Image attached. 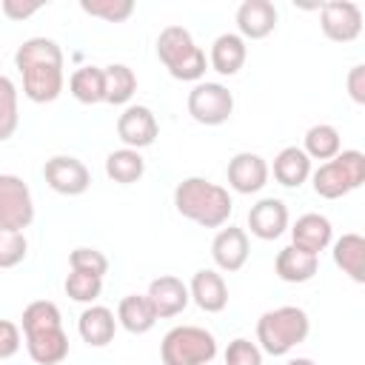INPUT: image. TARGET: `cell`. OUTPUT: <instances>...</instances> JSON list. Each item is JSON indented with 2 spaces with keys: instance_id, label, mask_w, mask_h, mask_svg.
I'll list each match as a JSON object with an SVG mask.
<instances>
[{
  "instance_id": "1",
  "label": "cell",
  "mask_w": 365,
  "mask_h": 365,
  "mask_svg": "<svg viewBox=\"0 0 365 365\" xmlns=\"http://www.w3.org/2000/svg\"><path fill=\"white\" fill-rule=\"evenodd\" d=\"M14 66L23 74V94L31 103H51L63 91V51L48 37H29L14 51Z\"/></svg>"
},
{
  "instance_id": "2",
  "label": "cell",
  "mask_w": 365,
  "mask_h": 365,
  "mask_svg": "<svg viewBox=\"0 0 365 365\" xmlns=\"http://www.w3.org/2000/svg\"><path fill=\"white\" fill-rule=\"evenodd\" d=\"M174 208L202 228H222L231 217L234 202L222 185L208 182L202 177H185L174 188Z\"/></svg>"
},
{
  "instance_id": "3",
  "label": "cell",
  "mask_w": 365,
  "mask_h": 365,
  "mask_svg": "<svg viewBox=\"0 0 365 365\" xmlns=\"http://www.w3.org/2000/svg\"><path fill=\"white\" fill-rule=\"evenodd\" d=\"M311 331V319L297 305H279L274 311H265L257 322V342L271 356H285L291 348L305 342Z\"/></svg>"
},
{
  "instance_id": "4",
  "label": "cell",
  "mask_w": 365,
  "mask_h": 365,
  "mask_svg": "<svg viewBox=\"0 0 365 365\" xmlns=\"http://www.w3.org/2000/svg\"><path fill=\"white\" fill-rule=\"evenodd\" d=\"M157 57L174 80L194 83L205 74V51L194 43L191 31L182 26H165L157 37Z\"/></svg>"
},
{
  "instance_id": "5",
  "label": "cell",
  "mask_w": 365,
  "mask_h": 365,
  "mask_svg": "<svg viewBox=\"0 0 365 365\" xmlns=\"http://www.w3.org/2000/svg\"><path fill=\"white\" fill-rule=\"evenodd\" d=\"M314 191L325 200H339L345 194H351L354 188H359L365 182V154L356 148L339 151L334 160L322 163L314 174Z\"/></svg>"
},
{
  "instance_id": "6",
  "label": "cell",
  "mask_w": 365,
  "mask_h": 365,
  "mask_svg": "<svg viewBox=\"0 0 365 365\" xmlns=\"http://www.w3.org/2000/svg\"><path fill=\"white\" fill-rule=\"evenodd\" d=\"M163 365H211L217 356V339L200 325H177L163 336Z\"/></svg>"
},
{
  "instance_id": "7",
  "label": "cell",
  "mask_w": 365,
  "mask_h": 365,
  "mask_svg": "<svg viewBox=\"0 0 365 365\" xmlns=\"http://www.w3.org/2000/svg\"><path fill=\"white\" fill-rule=\"evenodd\" d=\"M34 220V202L29 185L17 174H0V228L23 231Z\"/></svg>"
},
{
  "instance_id": "8",
  "label": "cell",
  "mask_w": 365,
  "mask_h": 365,
  "mask_svg": "<svg viewBox=\"0 0 365 365\" xmlns=\"http://www.w3.org/2000/svg\"><path fill=\"white\" fill-rule=\"evenodd\" d=\"M188 114L202 125H222L234 114V94L222 83H197L188 91Z\"/></svg>"
},
{
  "instance_id": "9",
  "label": "cell",
  "mask_w": 365,
  "mask_h": 365,
  "mask_svg": "<svg viewBox=\"0 0 365 365\" xmlns=\"http://www.w3.org/2000/svg\"><path fill=\"white\" fill-rule=\"evenodd\" d=\"M43 177H46V182H48V188H54L57 194H66V197L86 194L88 185H91L88 168H86L77 157H66V154H57V157L46 160Z\"/></svg>"
},
{
  "instance_id": "10",
  "label": "cell",
  "mask_w": 365,
  "mask_h": 365,
  "mask_svg": "<svg viewBox=\"0 0 365 365\" xmlns=\"http://www.w3.org/2000/svg\"><path fill=\"white\" fill-rule=\"evenodd\" d=\"M319 26H322V34L328 40H334V43H351L362 31V11L351 0H334V3H325L322 6Z\"/></svg>"
},
{
  "instance_id": "11",
  "label": "cell",
  "mask_w": 365,
  "mask_h": 365,
  "mask_svg": "<svg viewBox=\"0 0 365 365\" xmlns=\"http://www.w3.org/2000/svg\"><path fill=\"white\" fill-rule=\"evenodd\" d=\"M160 134V125H157V117L148 106H128L120 120H117V137L125 143V148H145L157 140Z\"/></svg>"
},
{
  "instance_id": "12",
  "label": "cell",
  "mask_w": 365,
  "mask_h": 365,
  "mask_svg": "<svg viewBox=\"0 0 365 365\" xmlns=\"http://www.w3.org/2000/svg\"><path fill=\"white\" fill-rule=\"evenodd\" d=\"M228 185L237 194H257L268 182V163L254 151H240L228 160Z\"/></svg>"
},
{
  "instance_id": "13",
  "label": "cell",
  "mask_w": 365,
  "mask_h": 365,
  "mask_svg": "<svg viewBox=\"0 0 365 365\" xmlns=\"http://www.w3.org/2000/svg\"><path fill=\"white\" fill-rule=\"evenodd\" d=\"M145 297H148V302L154 305L157 319L177 317V314H182V311H185V305L191 302V297H188V285H185L182 279L171 277V274L151 279V285H148V294H145Z\"/></svg>"
},
{
  "instance_id": "14",
  "label": "cell",
  "mask_w": 365,
  "mask_h": 365,
  "mask_svg": "<svg viewBox=\"0 0 365 365\" xmlns=\"http://www.w3.org/2000/svg\"><path fill=\"white\" fill-rule=\"evenodd\" d=\"M211 257L220 271H240L248 262V234L237 225L220 228L211 242Z\"/></svg>"
},
{
  "instance_id": "15",
  "label": "cell",
  "mask_w": 365,
  "mask_h": 365,
  "mask_svg": "<svg viewBox=\"0 0 365 365\" xmlns=\"http://www.w3.org/2000/svg\"><path fill=\"white\" fill-rule=\"evenodd\" d=\"M237 29L240 37L262 40L277 29V6L271 0H245L237 9Z\"/></svg>"
},
{
  "instance_id": "16",
  "label": "cell",
  "mask_w": 365,
  "mask_h": 365,
  "mask_svg": "<svg viewBox=\"0 0 365 365\" xmlns=\"http://www.w3.org/2000/svg\"><path fill=\"white\" fill-rule=\"evenodd\" d=\"M248 228L259 240H277L288 228V208L277 197H265L248 211Z\"/></svg>"
},
{
  "instance_id": "17",
  "label": "cell",
  "mask_w": 365,
  "mask_h": 365,
  "mask_svg": "<svg viewBox=\"0 0 365 365\" xmlns=\"http://www.w3.org/2000/svg\"><path fill=\"white\" fill-rule=\"evenodd\" d=\"M188 297L205 311V314H220L225 305H228V285L225 279L211 271V268H202L191 277V285H188Z\"/></svg>"
},
{
  "instance_id": "18",
  "label": "cell",
  "mask_w": 365,
  "mask_h": 365,
  "mask_svg": "<svg viewBox=\"0 0 365 365\" xmlns=\"http://www.w3.org/2000/svg\"><path fill=\"white\" fill-rule=\"evenodd\" d=\"M331 237H334V228H331L328 217H322V214H302L291 228V240H294L291 245H297L308 254H317V257H319V251H325L331 245Z\"/></svg>"
},
{
  "instance_id": "19",
  "label": "cell",
  "mask_w": 365,
  "mask_h": 365,
  "mask_svg": "<svg viewBox=\"0 0 365 365\" xmlns=\"http://www.w3.org/2000/svg\"><path fill=\"white\" fill-rule=\"evenodd\" d=\"M26 351L37 365H60L68 356V336L63 328L26 334Z\"/></svg>"
},
{
  "instance_id": "20",
  "label": "cell",
  "mask_w": 365,
  "mask_h": 365,
  "mask_svg": "<svg viewBox=\"0 0 365 365\" xmlns=\"http://www.w3.org/2000/svg\"><path fill=\"white\" fill-rule=\"evenodd\" d=\"M317 268H319V257L308 254L297 245H285L274 259V271L282 282H308V279H314Z\"/></svg>"
},
{
  "instance_id": "21",
  "label": "cell",
  "mask_w": 365,
  "mask_h": 365,
  "mask_svg": "<svg viewBox=\"0 0 365 365\" xmlns=\"http://www.w3.org/2000/svg\"><path fill=\"white\" fill-rule=\"evenodd\" d=\"M245 57H248V46H245V40L240 37V34H231V31H225V34H220L214 43H211V68L217 71V74H222V77H231V74H237L242 66H245Z\"/></svg>"
},
{
  "instance_id": "22",
  "label": "cell",
  "mask_w": 365,
  "mask_h": 365,
  "mask_svg": "<svg viewBox=\"0 0 365 365\" xmlns=\"http://www.w3.org/2000/svg\"><path fill=\"white\" fill-rule=\"evenodd\" d=\"M77 331L80 336L94 345V348H103L114 339V331H117V319L114 314L106 308V305H91L80 314V322H77Z\"/></svg>"
},
{
  "instance_id": "23",
  "label": "cell",
  "mask_w": 365,
  "mask_h": 365,
  "mask_svg": "<svg viewBox=\"0 0 365 365\" xmlns=\"http://www.w3.org/2000/svg\"><path fill=\"white\" fill-rule=\"evenodd\" d=\"M311 177V160L302 148L288 145L274 157V180L285 188H299Z\"/></svg>"
},
{
  "instance_id": "24",
  "label": "cell",
  "mask_w": 365,
  "mask_h": 365,
  "mask_svg": "<svg viewBox=\"0 0 365 365\" xmlns=\"http://www.w3.org/2000/svg\"><path fill=\"white\" fill-rule=\"evenodd\" d=\"M117 319L128 334H148L157 322V314L145 294H128L117 305Z\"/></svg>"
},
{
  "instance_id": "25",
  "label": "cell",
  "mask_w": 365,
  "mask_h": 365,
  "mask_svg": "<svg viewBox=\"0 0 365 365\" xmlns=\"http://www.w3.org/2000/svg\"><path fill=\"white\" fill-rule=\"evenodd\" d=\"M334 262L354 282H365V240L359 234H342L334 242Z\"/></svg>"
},
{
  "instance_id": "26",
  "label": "cell",
  "mask_w": 365,
  "mask_h": 365,
  "mask_svg": "<svg viewBox=\"0 0 365 365\" xmlns=\"http://www.w3.org/2000/svg\"><path fill=\"white\" fill-rule=\"evenodd\" d=\"M137 91V74L123 66V63H111L103 68V94L106 100L103 103H111V106H123L134 97Z\"/></svg>"
},
{
  "instance_id": "27",
  "label": "cell",
  "mask_w": 365,
  "mask_h": 365,
  "mask_svg": "<svg viewBox=\"0 0 365 365\" xmlns=\"http://www.w3.org/2000/svg\"><path fill=\"white\" fill-rule=\"evenodd\" d=\"M143 171H145V160L134 148H117L106 157V174L120 185L137 182L143 177Z\"/></svg>"
},
{
  "instance_id": "28",
  "label": "cell",
  "mask_w": 365,
  "mask_h": 365,
  "mask_svg": "<svg viewBox=\"0 0 365 365\" xmlns=\"http://www.w3.org/2000/svg\"><path fill=\"white\" fill-rule=\"evenodd\" d=\"M342 148V140H339V131L328 123H319V125H311L305 131V154L308 160H334Z\"/></svg>"
},
{
  "instance_id": "29",
  "label": "cell",
  "mask_w": 365,
  "mask_h": 365,
  "mask_svg": "<svg viewBox=\"0 0 365 365\" xmlns=\"http://www.w3.org/2000/svg\"><path fill=\"white\" fill-rule=\"evenodd\" d=\"M68 88L74 94V100L86 103V106H94V103H103L106 94H103V68L97 66H83L71 74L68 80Z\"/></svg>"
},
{
  "instance_id": "30",
  "label": "cell",
  "mask_w": 365,
  "mask_h": 365,
  "mask_svg": "<svg viewBox=\"0 0 365 365\" xmlns=\"http://www.w3.org/2000/svg\"><path fill=\"white\" fill-rule=\"evenodd\" d=\"M48 328H63L60 308L51 299H34V302H29L26 311H23V334L48 331Z\"/></svg>"
},
{
  "instance_id": "31",
  "label": "cell",
  "mask_w": 365,
  "mask_h": 365,
  "mask_svg": "<svg viewBox=\"0 0 365 365\" xmlns=\"http://www.w3.org/2000/svg\"><path fill=\"white\" fill-rule=\"evenodd\" d=\"M20 125V114H17V88L14 83L0 74V143L9 140Z\"/></svg>"
},
{
  "instance_id": "32",
  "label": "cell",
  "mask_w": 365,
  "mask_h": 365,
  "mask_svg": "<svg viewBox=\"0 0 365 365\" xmlns=\"http://www.w3.org/2000/svg\"><path fill=\"white\" fill-rule=\"evenodd\" d=\"M80 9L91 17L106 20V23H123L134 14L131 0H80Z\"/></svg>"
},
{
  "instance_id": "33",
  "label": "cell",
  "mask_w": 365,
  "mask_h": 365,
  "mask_svg": "<svg viewBox=\"0 0 365 365\" xmlns=\"http://www.w3.org/2000/svg\"><path fill=\"white\" fill-rule=\"evenodd\" d=\"M103 291V277L97 274H86V271H71L66 277V294L74 302H94Z\"/></svg>"
},
{
  "instance_id": "34",
  "label": "cell",
  "mask_w": 365,
  "mask_h": 365,
  "mask_svg": "<svg viewBox=\"0 0 365 365\" xmlns=\"http://www.w3.org/2000/svg\"><path fill=\"white\" fill-rule=\"evenodd\" d=\"M29 254V242L23 237V231H6L0 228V268H14L26 259Z\"/></svg>"
},
{
  "instance_id": "35",
  "label": "cell",
  "mask_w": 365,
  "mask_h": 365,
  "mask_svg": "<svg viewBox=\"0 0 365 365\" xmlns=\"http://www.w3.org/2000/svg\"><path fill=\"white\" fill-rule=\"evenodd\" d=\"M68 265H71V271H86V274H97V277H103L108 271V259L97 248H74L68 254Z\"/></svg>"
},
{
  "instance_id": "36",
  "label": "cell",
  "mask_w": 365,
  "mask_h": 365,
  "mask_svg": "<svg viewBox=\"0 0 365 365\" xmlns=\"http://www.w3.org/2000/svg\"><path fill=\"white\" fill-rule=\"evenodd\" d=\"M225 365H262V351L251 339H231L225 348Z\"/></svg>"
},
{
  "instance_id": "37",
  "label": "cell",
  "mask_w": 365,
  "mask_h": 365,
  "mask_svg": "<svg viewBox=\"0 0 365 365\" xmlns=\"http://www.w3.org/2000/svg\"><path fill=\"white\" fill-rule=\"evenodd\" d=\"M20 351V328L9 319H0V359H9Z\"/></svg>"
},
{
  "instance_id": "38",
  "label": "cell",
  "mask_w": 365,
  "mask_h": 365,
  "mask_svg": "<svg viewBox=\"0 0 365 365\" xmlns=\"http://www.w3.org/2000/svg\"><path fill=\"white\" fill-rule=\"evenodd\" d=\"M348 94L356 106H365V66H354L348 71Z\"/></svg>"
},
{
  "instance_id": "39",
  "label": "cell",
  "mask_w": 365,
  "mask_h": 365,
  "mask_svg": "<svg viewBox=\"0 0 365 365\" xmlns=\"http://www.w3.org/2000/svg\"><path fill=\"white\" fill-rule=\"evenodd\" d=\"M43 6L40 3H20V0H3V14L9 20H26L31 14H37Z\"/></svg>"
},
{
  "instance_id": "40",
  "label": "cell",
  "mask_w": 365,
  "mask_h": 365,
  "mask_svg": "<svg viewBox=\"0 0 365 365\" xmlns=\"http://www.w3.org/2000/svg\"><path fill=\"white\" fill-rule=\"evenodd\" d=\"M285 365H317L314 359H308V356H297V359H288Z\"/></svg>"
}]
</instances>
